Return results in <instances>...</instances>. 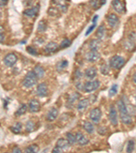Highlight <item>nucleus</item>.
Instances as JSON below:
<instances>
[{
  "label": "nucleus",
  "instance_id": "nucleus-1",
  "mask_svg": "<svg viewBox=\"0 0 136 153\" xmlns=\"http://www.w3.org/2000/svg\"><path fill=\"white\" fill-rule=\"evenodd\" d=\"M117 107L120 113V120H121L122 123L125 124H131L132 122V119H131V116L128 113L125 104L122 99H120L118 101Z\"/></svg>",
  "mask_w": 136,
  "mask_h": 153
},
{
  "label": "nucleus",
  "instance_id": "nucleus-2",
  "mask_svg": "<svg viewBox=\"0 0 136 153\" xmlns=\"http://www.w3.org/2000/svg\"><path fill=\"white\" fill-rule=\"evenodd\" d=\"M38 77H37L36 74L34 73V71H30L27 74L24 78L23 81V86L26 88H31V87H34L37 83L38 80Z\"/></svg>",
  "mask_w": 136,
  "mask_h": 153
},
{
  "label": "nucleus",
  "instance_id": "nucleus-3",
  "mask_svg": "<svg viewBox=\"0 0 136 153\" xmlns=\"http://www.w3.org/2000/svg\"><path fill=\"white\" fill-rule=\"evenodd\" d=\"M125 63V60L122 56L115 55L112 56L110 60V65L114 69H119L123 66Z\"/></svg>",
  "mask_w": 136,
  "mask_h": 153
},
{
  "label": "nucleus",
  "instance_id": "nucleus-4",
  "mask_svg": "<svg viewBox=\"0 0 136 153\" xmlns=\"http://www.w3.org/2000/svg\"><path fill=\"white\" fill-rule=\"evenodd\" d=\"M100 85V82L99 80H93V81H89L85 83L84 85V90L87 93H91L95 91L99 88Z\"/></svg>",
  "mask_w": 136,
  "mask_h": 153
},
{
  "label": "nucleus",
  "instance_id": "nucleus-5",
  "mask_svg": "<svg viewBox=\"0 0 136 153\" xmlns=\"http://www.w3.org/2000/svg\"><path fill=\"white\" fill-rule=\"evenodd\" d=\"M17 61V56L14 53L8 54L4 58V63L7 67H11L15 65Z\"/></svg>",
  "mask_w": 136,
  "mask_h": 153
},
{
  "label": "nucleus",
  "instance_id": "nucleus-6",
  "mask_svg": "<svg viewBox=\"0 0 136 153\" xmlns=\"http://www.w3.org/2000/svg\"><path fill=\"white\" fill-rule=\"evenodd\" d=\"M102 115V110H101L99 108H96L93 109V110L91 111L89 117L92 121L95 122V123H97V122H99V121L101 120Z\"/></svg>",
  "mask_w": 136,
  "mask_h": 153
},
{
  "label": "nucleus",
  "instance_id": "nucleus-7",
  "mask_svg": "<svg viewBox=\"0 0 136 153\" xmlns=\"http://www.w3.org/2000/svg\"><path fill=\"white\" fill-rule=\"evenodd\" d=\"M109 119L112 125L117 126L118 124V115L117 112L116 110V108L115 106H112L110 109V112H109Z\"/></svg>",
  "mask_w": 136,
  "mask_h": 153
},
{
  "label": "nucleus",
  "instance_id": "nucleus-8",
  "mask_svg": "<svg viewBox=\"0 0 136 153\" xmlns=\"http://www.w3.org/2000/svg\"><path fill=\"white\" fill-rule=\"evenodd\" d=\"M36 93H37V95H38L39 97H45V96H47L48 94L47 85L45 83H41V84H39L38 86V87H37Z\"/></svg>",
  "mask_w": 136,
  "mask_h": 153
},
{
  "label": "nucleus",
  "instance_id": "nucleus-9",
  "mask_svg": "<svg viewBox=\"0 0 136 153\" xmlns=\"http://www.w3.org/2000/svg\"><path fill=\"white\" fill-rule=\"evenodd\" d=\"M29 108L31 112H38L40 110V104L37 99H31L29 102Z\"/></svg>",
  "mask_w": 136,
  "mask_h": 153
},
{
  "label": "nucleus",
  "instance_id": "nucleus-10",
  "mask_svg": "<svg viewBox=\"0 0 136 153\" xmlns=\"http://www.w3.org/2000/svg\"><path fill=\"white\" fill-rule=\"evenodd\" d=\"M112 6L114 9L117 11L118 13H120V14L123 13L125 10L124 4L120 1V0H113Z\"/></svg>",
  "mask_w": 136,
  "mask_h": 153
},
{
  "label": "nucleus",
  "instance_id": "nucleus-11",
  "mask_svg": "<svg viewBox=\"0 0 136 153\" xmlns=\"http://www.w3.org/2000/svg\"><path fill=\"white\" fill-rule=\"evenodd\" d=\"M76 142L80 146H85L89 143V140L87 138L86 136L82 134L81 132H78L76 134Z\"/></svg>",
  "mask_w": 136,
  "mask_h": 153
},
{
  "label": "nucleus",
  "instance_id": "nucleus-12",
  "mask_svg": "<svg viewBox=\"0 0 136 153\" xmlns=\"http://www.w3.org/2000/svg\"><path fill=\"white\" fill-rule=\"evenodd\" d=\"M86 58L88 61L93 63V62H95V61H97L100 58V54L97 51H91V52H88L87 54Z\"/></svg>",
  "mask_w": 136,
  "mask_h": 153
},
{
  "label": "nucleus",
  "instance_id": "nucleus-13",
  "mask_svg": "<svg viewBox=\"0 0 136 153\" xmlns=\"http://www.w3.org/2000/svg\"><path fill=\"white\" fill-rule=\"evenodd\" d=\"M59 114V111L57 108H52L49 111L47 115V120L49 122H52L54 121Z\"/></svg>",
  "mask_w": 136,
  "mask_h": 153
},
{
  "label": "nucleus",
  "instance_id": "nucleus-14",
  "mask_svg": "<svg viewBox=\"0 0 136 153\" xmlns=\"http://www.w3.org/2000/svg\"><path fill=\"white\" fill-rule=\"evenodd\" d=\"M107 21L110 27H114L117 26L118 21H119V19L115 14H110L107 16Z\"/></svg>",
  "mask_w": 136,
  "mask_h": 153
},
{
  "label": "nucleus",
  "instance_id": "nucleus-15",
  "mask_svg": "<svg viewBox=\"0 0 136 153\" xmlns=\"http://www.w3.org/2000/svg\"><path fill=\"white\" fill-rule=\"evenodd\" d=\"M97 69L94 67H91L85 71V76L89 79H93L97 76Z\"/></svg>",
  "mask_w": 136,
  "mask_h": 153
},
{
  "label": "nucleus",
  "instance_id": "nucleus-16",
  "mask_svg": "<svg viewBox=\"0 0 136 153\" xmlns=\"http://www.w3.org/2000/svg\"><path fill=\"white\" fill-rule=\"evenodd\" d=\"M58 48L59 46L57 44L52 41V42L49 43L47 46H46L45 51L47 52V53H53V52L57 51Z\"/></svg>",
  "mask_w": 136,
  "mask_h": 153
},
{
  "label": "nucleus",
  "instance_id": "nucleus-17",
  "mask_svg": "<svg viewBox=\"0 0 136 153\" xmlns=\"http://www.w3.org/2000/svg\"><path fill=\"white\" fill-rule=\"evenodd\" d=\"M89 99H82L79 102L78 106H77V109L79 112H82V111L85 110L89 104Z\"/></svg>",
  "mask_w": 136,
  "mask_h": 153
},
{
  "label": "nucleus",
  "instance_id": "nucleus-18",
  "mask_svg": "<svg viewBox=\"0 0 136 153\" xmlns=\"http://www.w3.org/2000/svg\"><path fill=\"white\" fill-rule=\"evenodd\" d=\"M38 11H39V6H36V7L29 8V9L25 10L24 14L28 17H34L35 16H36L37 14H38Z\"/></svg>",
  "mask_w": 136,
  "mask_h": 153
},
{
  "label": "nucleus",
  "instance_id": "nucleus-19",
  "mask_svg": "<svg viewBox=\"0 0 136 153\" xmlns=\"http://www.w3.org/2000/svg\"><path fill=\"white\" fill-rule=\"evenodd\" d=\"M69 145L70 144H69V142H68L67 139L63 138L59 139L57 142V146L58 147L61 148L63 150L67 149V148H69Z\"/></svg>",
  "mask_w": 136,
  "mask_h": 153
},
{
  "label": "nucleus",
  "instance_id": "nucleus-20",
  "mask_svg": "<svg viewBox=\"0 0 136 153\" xmlns=\"http://www.w3.org/2000/svg\"><path fill=\"white\" fill-rule=\"evenodd\" d=\"M34 73L36 74V75L37 77H38V79H40V78H42L44 77V69H43L42 67L39 66V65H37L34 67Z\"/></svg>",
  "mask_w": 136,
  "mask_h": 153
},
{
  "label": "nucleus",
  "instance_id": "nucleus-21",
  "mask_svg": "<svg viewBox=\"0 0 136 153\" xmlns=\"http://www.w3.org/2000/svg\"><path fill=\"white\" fill-rule=\"evenodd\" d=\"M83 128L89 134H92L94 132V127L90 122H85L83 124Z\"/></svg>",
  "mask_w": 136,
  "mask_h": 153
},
{
  "label": "nucleus",
  "instance_id": "nucleus-22",
  "mask_svg": "<svg viewBox=\"0 0 136 153\" xmlns=\"http://www.w3.org/2000/svg\"><path fill=\"white\" fill-rule=\"evenodd\" d=\"M10 130L12 131V132H13L15 134H19L21 132L22 130V124L21 122H16V124H14L12 127H10Z\"/></svg>",
  "mask_w": 136,
  "mask_h": 153
},
{
  "label": "nucleus",
  "instance_id": "nucleus-23",
  "mask_svg": "<svg viewBox=\"0 0 136 153\" xmlns=\"http://www.w3.org/2000/svg\"><path fill=\"white\" fill-rule=\"evenodd\" d=\"M100 47V44L99 41L97 40H91V42L89 44V48L91 49V51H97L99 48Z\"/></svg>",
  "mask_w": 136,
  "mask_h": 153
},
{
  "label": "nucleus",
  "instance_id": "nucleus-24",
  "mask_svg": "<svg viewBox=\"0 0 136 153\" xmlns=\"http://www.w3.org/2000/svg\"><path fill=\"white\" fill-rule=\"evenodd\" d=\"M27 107L25 104H21L18 110H16V112H15V115H16V117H20V116L23 115L26 112V111H27Z\"/></svg>",
  "mask_w": 136,
  "mask_h": 153
},
{
  "label": "nucleus",
  "instance_id": "nucleus-25",
  "mask_svg": "<svg viewBox=\"0 0 136 153\" xmlns=\"http://www.w3.org/2000/svg\"><path fill=\"white\" fill-rule=\"evenodd\" d=\"M35 127H36V125H35V123L32 121H28L26 122L25 124V129L27 132H33L35 130Z\"/></svg>",
  "mask_w": 136,
  "mask_h": 153
},
{
  "label": "nucleus",
  "instance_id": "nucleus-26",
  "mask_svg": "<svg viewBox=\"0 0 136 153\" xmlns=\"http://www.w3.org/2000/svg\"><path fill=\"white\" fill-rule=\"evenodd\" d=\"M39 151V147L37 144H32L26 148L25 152H31V153H35L38 152Z\"/></svg>",
  "mask_w": 136,
  "mask_h": 153
},
{
  "label": "nucleus",
  "instance_id": "nucleus-27",
  "mask_svg": "<svg viewBox=\"0 0 136 153\" xmlns=\"http://www.w3.org/2000/svg\"><path fill=\"white\" fill-rule=\"evenodd\" d=\"M66 137L67 140L68 141V142H69L70 145H73V144L76 142V135H73L72 133H67L66 134Z\"/></svg>",
  "mask_w": 136,
  "mask_h": 153
},
{
  "label": "nucleus",
  "instance_id": "nucleus-28",
  "mask_svg": "<svg viewBox=\"0 0 136 153\" xmlns=\"http://www.w3.org/2000/svg\"><path fill=\"white\" fill-rule=\"evenodd\" d=\"M104 34H105L104 27L103 25L99 26L97 30V33H96V36H97V38L99 39V40H101V39H102L103 37H104Z\"/></svg>",
  "mask_w": 136,
  "mask_h": 153
},
{
  "label": "nucleus",
  "instance_id": "nucleus-29",
  "mask_svg": "<svg viewBox=\"0 0 136 153\" xmlns=\"http://www.w3.org/2000/svg\"><path fill=\"white\" fill-rule=\"evenodd\" d=\"M117 91H118V85L113 84L110 88V89L109 90L108 92L109 97H113V96H115L116 94L117 93Z\"/></svg>",
  "mask_w": 136,
  "mask_h": 153
},
{
  "label": "nucleus",
  "instance_id": "nucleus-30",
  "mask_svg": "<svg viewBox=\"0 0 136 153\" xmlns=\"http://www.w3.org/2000/svg\"><path fill=\"white\" fill-rule=\"evenodd\" d=\"M135 149V142L133 140H129L128 144H127V152H132Z\"/></svg>",
  "mask_w": 136,
  "mask_h": 153
},
{
  "label": "nucleus",
  "instance_id": "nucleus-31",
  "mask_svg": "<svg viewBox=\"0 0 136 153\" xmlns=\"http://www.w3.org/2000/svg\"><path fill=\"white\" fill-rule=\"evenodd\" d=\"M47 29V24L44 21H40L38 26V31L39 32H44Z\"/></svg>",
  "mask_w": 136,
  "mask_h": 153
},
{
  "label": "nucleus",
  "instance_id": "nucleus-32",
  "mask_svg": "<svg viewBox=\"0 0 136 153\" xmlns=\"http://www.w3.org/2000/svg\"><path fill=\"white\" fill-rule=\"evenodd\" d=\"M100 71L104 74V75H107L110 72V67L106 64L102 65L100 67Z\"/></svg>",
  "mask_w": 136,
  "mask_h": 153
},
{
  "label": "nucleus",
  "instance_id": "nucleus-33",
  "mask_svg": "<svg viewBox=\"0 0 136 153\" xmlns=\"http://www.w3.org/2000/svg\"><path fill=\"white\" fill-rule=\"evenodd\" d=\"M79 97H80V94L78 93H74L72 94L71 96H70L69 99H68V101H69V103L70 104H72L74 102H75L76 99H78V98Z\"/></svg>",
  "mask_w": 136,
  "mask_h": 153
},
{
  "label": "nucleus",
  "instance_id": "nucleus-34",
  "mask_svg": "<svg viewBox=\"0 0 136 153\" xmlns=\"http://www.w3.org/2000/svg\"><path fill=\"white\" fill-rule=\"evenodd\" d=\"M71 45V41H70L69 39H64L62 41H61L60 47L61 49H65V48L69 47V46Z\"/></svg>",
  "mask_w": 136,
  "mask_h": 153
},
{
  "label": "nucleus",
  "instance_id": "nucleus-35",
  "mask_svg": "<svg viewBox=\"0 0 136 153\" xmlns=\"http://www.w3.org/2000/svg\"><path fill=\"white\" fill-rule=\"evenodd\" d=\"M68 65V62L67 61H62L59 62L57 65V67L59 69H63L65 67H66Z\"/></svg>",
  "mask_w": 136,
  "mask_h": 153
},
{
  "label": "nucleus",
  "instance_id": "nucleus-36",
  "mask_svg": "<svg viewBox=\"0 0 136 153\" xmlns=\"http://www.w3.org/2000/svg\"><path fill=\"white\" fill-rule=\"evenodd\" d=\"M27 51L29 52L30 54H32V55H37V54H38V52L36 51V49H34V48L31 46L27 47Z\"/></svg>",
  "mask_w": 136,
  "mask_h": 153
},
{
  "label": "nucleus",
  "instance_id": "nucleus-37",
  "mask_svg": "<svg viewBox=\"0 0 136 153\" xmlns=\"http://www.w3.org/2000/svg\"><path fill=\"white\" fill-rule=\"evenodd\" d=\"M97 132L99 133L100 135H104L106 134V129L104 127H99L97 129Z\"/></svg>",
  "mask_w": 136,
  "mask_h": 153
},
{
  "label": "nucleus",
  "instance_id": "nucleus-38",
  "mask_svg": "<svg viewBox=\"0 0 136 153\" xmlns=\"http://www.w3.org/2000/svg\"><path fill=\"white\" fill-rule=\"evenodd\" d=\"M95 26H96V23H93V25H91V27H90L89 29H88V30L87 31V32H86V36H88V35H89V34H91V33L92 32V31H93L94 29V28L95 27Z\"/></svg>",
  "mask_w": 136,
  "mask_h": 153
},
{
  "label": "nucleus",
  "instance_id": "nucleus-39",
  "mask_svg": "<svg viewBox=\"0 0 136 153\" xmlns=\"http://www.w3.org/2000/svg\"><path fill=\"white\" fill-rule=\"evenodd\" d=\"M91 4L94 8H97L99 5V0H91Z\"/></svg>",
  "mask_w": 136,
  "mask_h": 153
},
{
  "label": "nucleus",
  "instance_id": "nucleus-40",
  "mask_svg": "<svg viewBox=\"0 0 136 153\" xmlns=\"http://www.w3.org/2000/svg\"><path fill=\"white\" fill-rule=\"evenodd\" d=\"M63 152V150L61 149V148H59V147H58L57 146H56L54 148V149L52 150V152H54V153H56V152Z\"/></svg>",
  "mask_w": 136,
  "mask_h": 153
},
{
  "label": "nucleus",
  "instance_id": "nucleus-41",
  "mask_svg": "<svg viewBox=\"0 0 136 153\" xmlns=\"http://www.w3.org/2000/svg\"><path fill=\"white\" fill-rule=\"evenodd\" d=\"M8 0H0V5H1V7L6 6L8 3Z\"/></svg>",
  "mask_w": 136,
  "mask_h": 153
},
{
  "label": "nucleus",
  "instance_id": "nucleus-42",
  "mask_svg": "<svg viewBox=\"0 0 136 153\" xmlns=\"http://www.w3.org/2000/svg\"><path fill=\"white\" fill-rule=\"evenodd\" d=\"M12 152H19V153H21V150L20 149V148H18V147H15L14 149H13Z\"/></svg>",
  "mask_w": 136,
  "mask_h": 153
},
{
  "label": "nucleus",
  "instance_id": "nucleus-43",
  "mask_svg": "<svg viewBox=\"0 0 136 153\" xmlns=\"http://www.w3.org/2000/svg\"><path fill=\"white\" fill-rule=\"evenodd\" d=\"M97 19H98V16H97V15H96V16H94V18H93V23H95L96 21H97Z\"/></svg>",
  "mask_w": 136,
  "mask_h": 153
},
{
  "label": "nucleus",
  "instance_id": "nucleus-44",
  "mask_svg": "<svg viewBox=\"0 0 136 153\" xmlns=\"http://www.w3.org/2000/svg\"><path fill=\"white\" fill-rule=\"evenodd\" d=\"M4 35L2 34V32L1 31V43H2L3 42V41H4Z\"/></svg>",
  "mask_w": 136,
  "mask_h": 153
},
{
  "label": "nucleus",
  "instance_id": "nucleus-45",
  "mask_svg": "<svg viewBox=\"0 0 136 153\" xmlns=\"http://www.w3.org/2000/svg\"><path fill=\"white\" fill-rule=\"evenodd\" d=\"M133 81H134V82L136 83V73H135L134 75H133Z\"/></svg>",
  "mask_w": 136,
  "mask_h": 153
}]
</instances>
